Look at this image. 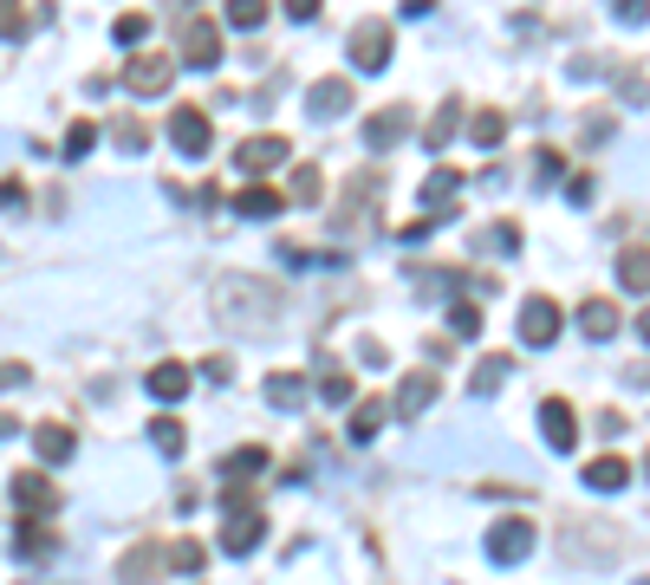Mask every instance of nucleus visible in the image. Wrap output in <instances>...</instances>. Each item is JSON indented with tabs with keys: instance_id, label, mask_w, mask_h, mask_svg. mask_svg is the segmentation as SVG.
I'll list each match as a JSON object with an SVG mask.
<instances>
[{
	"instance_id": "20e7f679",
	"label": "nucleus",
	"mask_w": 650,
	"mask_h": 585,
	"mask_svg": "<svg viewBox=\"0 0 650 585\" xmlns=\"http://www.w3.org/2000/svg\"><path fill=\"white\" fill-rule=\"evenodd\" d=\"M345 59H352V73H384L390 66V26L384 20H359L352 40H345Z\"/></svg>"
},
{
	"instance_id": "a211bd4d",
	"label": "nucleus",
	"mask_w": 650,
	"mask_h": 585,
	"mask_svg": "<svg viewBox=\"0 0 650 585\" xmlns=\"http://www.w3.org/2000/svg\"><path fill=\"white\" fill-rule=\"evenodd\" d=\"M430 404H436V371H410L397 384V417H423Z\"/></svg>"
},
{
	"instance_id": "39448f33",
	"label": "nucleus",
	"mask_w": 650,
	"mask_h": 585,
	"mask_svg": "<svg viewBox=\"0 0 650 585\" xmlns=\"http://www.w3.org/2000/svg\"><path fill=\"white\" fill-rule=\"evenodd\" d=\"M533 553V520L527 514H502L495 527H488V560L495 566H520Z\"/></svg>"
},
{
	"instance_id": "c756f323",
	"label": "nucleus",
	"mask_w": 650,
	"mask_h": 585,
	"mask_svg": "<svg viewBox=\"0 0 650 585\" xmlns=\"http://www.w3.org/2000/svg\"><path fill=\"white\" fill-rule=\"evenodd\" d=\"M507 365H514V358H482L475 377H469V390H475V397H495V390H502V377H507Z\"/></svg>"
},
{
	"instance_id": "a18cd8bd",
	"label": "nucleus",
	"mask_w": 650,
	"mask_h": 585,
	"mask_svg": "<svg viewBox=\"0 0 650 585\" xmlns=\"http://www.w3.org/2000/svg\"><path fill=\"white\" fill-rule=\"evenodd\" d=\"M7 437H20V417H7V410H0V442Z\"/></svg>"
},
{
	"instance_id": "0eeeda50",
	"label": "nucleus",
	"mask_w": 650,
	"mask_h": 585,
	"mask_svg": "<svg viewBox=\"0 0 650 585\" xmlns=\"http://www.w3.org/2000/svg\"><path fill=\"white\" fill-rule=\"evenodd\" d=\"M169 144L183 150V156H209V150H216L209 111H202V104H176V111H169Z\"/></svg>"
},
{
	"instance_id": "423d86ee",
	"label": "nucleus",
	"mask_w": 650,
	"mask_h": 585,
	"mask_svg": "<svg viewBox=\"0 0 650 585\" xmlns=\"http://www.w3.org/2000/svg\"><path fill=\"white\" fill-rule=\"evenodd\" d=\"M560 325H566V312L547 299V292H533V299H520V345H533V352H547L553 339H560Z\"/></svg>"
},
{
	"instance_id": "79ce46f5",
	"label": "nucleus",
	"mask_w": 650,
	"mask_h": 585,
	"mask_svg": "<svg viewBox=\"0 0 650 585\" xmlns=\"http://www.w3.org/2000/svg\"><path fill=\"white\" fill-rule=\"evenodd\" d=\"M26 377H33V371H26V365H0V390H20Z\"/></svg>"
},
{
	"instance_id": "f8f14e48",
	"label": "nucleus",
	"mask_w": 650,
	"mask_h": 585,
	"mask_svg": "<svg viewBox=\"0 0 650 585\" xmlns=\"http://www.w3.org/2000/svg\"><path fill=\"white\" fill-rule=\"evenodd\" d=\"M267 540V514L247 508V514H228V527H221V553H254Z\"/></svg>"
},
{
	"instance_id": "c85d7f7f",
	"label": "nucleus",
	"mask_w": 650,
	"mask_h": 585,
	"mask_svg": "<svg viewBox=\"0 0 650 585\" xmlns=\"http://www.w3.org/2000/svg\"><path fill=\"white\" fill-rule=\"evenodd\" d=\"M455 124H462V98H449V104L436 111V118H430V137H423V144H430V150H442L449 137H455Z\"/></svg>"
},
{
	"instance_id": "6e6552de",
	"label": "nucleus",
	"mask_w": 650,
	"mask_h": 585,
	"mask_svg": "<svg viewBox=\"0 0 650 585\" xmlns=\"http://www.w3.org/2000/svg\"><path fill=\"white\" fill-rule=\"evenodd\" d=\"M169 78H176V59H169V53H137V59L124 66V85H131L137 98H163Z\"/></svg>"
},
{
	"instance_id": "473e14b6",
	"label": "nucleus",
	"mask_w": 650,
	"mask_h": 585,
	"mask_svg": "<svg viewBox=\"0 0 650 585\" xmlns=\"http://www.w3.org/2000/svg\"><path fill=\"white\" fill-rule=\"evenodd\" d=\"M91 144H98V124H91V118H78L73 131H66V150H59V156H91Z\"/></svg>"
},
{
	"instance_id": "c03bdc74",
	"label": "nucleus",
	"mask_w": 650,
	"mask_h": 585,
	"mask_svg": "<svg viewBox=\"0 0 650 585\" xmlns=\"http://www.w3.org/2000/svg\"><path fill=\"white\" fill-rule=\"evenodd\" d=\"M612 7H618V13H625V20H631V26H638V20H645V0H612Z\"/></svg>"
},
{
	"instance_id": "f257e3e1",
	"label": "nucleus",
	"mask_w": 650,
	"mask_h": 585,
	"mask_svg": "<svg viewBox=\"0 0 650 585\" xmlns=\"http://www.w3.org/2000/svg\"><path fill=\"white\" fill-rule=\"evenodd\" d=\"M216 319L228 332H267L280 319V287L254 280V274H228L216 280Z\"/></svg>"
},
{
	"instance_id": "f704fd0d",
	"label": "nucleus",
	"mask_w": 650,
	"mask_h": 585,
	"mask_svg": "<svg viewBox=\"0 0 650 585\" xmlns=\"http://www.w3.org/2000/svg\"><path fill=\"white\" fill-rule=\"evenodd\" d=\"M0 40H26V0H0Z\"/></svg>"
},
{
	"instance_id": "ea45409f",
	"label": "nucleus",
	"mask_w": 650,
	"mask_h": 585,
	"mask_svg": "<svg viewBox=\"0 0 650 585\" xmlns=\"http://www.w3.org/2000/svg\"><path fill=\"white\" fill-rule=\"evenodd\" d=\"M488 247H520V228H514V221H495V228H488Z\"/></svg>"
},
{
	"instance_id": "f3484780",
	"label": "nucleus",
	"mask_w": 650,
	"mask_h": 585,
	"mask_svg": "<svg viewBox=\"0 0 650 585\" xmlns=\"http://www.w3.org/2000/svg\"><path fill=\"white\" fill-rule=\"evenodd\" d=\"M625 482H631V462H625V455H592V462H585V488H592V495H618Z\"/></svg>"
},
{
	"instance_id": "a19ab883",
	"label": "nucleus",
	"mask_w": 650,
	"mask_h": 585,
	"mask_svg": "<svg viewBox=\"0 0 650 585\" xmlns=\"http://www.w3.org/2000/svg\"><path fill=\"white\" fill-rule=\"evenodd\" d=\"M280 7H287V20L306 26V20H319V7H326V0H280Z\"/></svg>"
},
{
	"instance_id": "aec40b11",
	"label": "nucleus",
	"mask_w": 650,
	"mask_h": 585,
	"mask_svg": "<svg viewBox=\"0 0 650 585\" xmlns=\"http://www.w3.org/2000/svg\"><path fill=\"white\" fill-rule=\"evenodd\" d=\"M280 209H287V196L267 189V183H247V189L234 196V216H247V221H267V216H280Z\"/></svg>"
},
{
	"instance_id": "ddd939ff",
	"label": "nucleus",
	"mask_w": 650,
	"mask_h": 585,
	"mask_svg": "<svg viewBox=\"0 0 650 585\" xmlns=\"http://www.w3.org/2000/svg\"><path fill=\"white\" fill-rule=\"evenodd\" d=\"M417 124V111L410 104H390V111H377V118H364V150H390L404 131Z\"/></svg>"
},
{
	"instance_id": "1a4fd4ad",
	"label": "nucleus",
	"mask_w": 650,
	"mask_h": 585,
	"mask_svg": "<svg viewBox=\"0 0 650 585\" xmlns=\"http://www.w3.org/2000/svg\"><path fill=\"white\" fill-rule=\"evenodd\" d=\"M234 163H241V176H247V183H261L267 169H280V163H287V137H274V131H267V137H247V144L234 150Z\"/></svg>"
},
{
	"instance_id": "a878e982",
	"label": "nucleus",
	"mask_w": 650,
	"mask_h": 585,
	"mask_svg": "<svg viewBox=\"0 0 650 585\" xmlns=\"http://www.w3.org/2000/svg\"><path fill=\"white\" fill-rule=\"evenodd\" d=\"M169 573H209V547L202 540H176L169 547Z\"/></svg>"
},
{
	"instance_id": "f03ea898",
	"label": "nucleus",
	"mask_w": 650,
	"mask_h": 585,
	"mask_svg": "<svg viewBox=\"0 0 650 585\" xmlns=\"http://www.w3.org/2000/svg\"><path fill=\"white\" fill-rule=\"evenodd\" d=\"M221 20H209V13H189L183 20V59L176 66H196V73H216L221 66Z\"/></svg>"
},
{
	"instance_id": "bb28decb",
	"label": "nucleus",
	"mask_w": 650,
	"mask_h": 585,
	"mask_svg": "<svg viewBox=\"0 0 650 585\" xmlns=\"http://www.w3.org/2000/svg\"><path fill=\"white\" fill-rule=\"evenodd\" d=\"M384 410H390V404L364 397L359 410H352V442H371V437H377V430H384Z\"/></svg>"
},
{
	"instance_id": "4c0bfd02",
	"label": "nucleus",
	"mask_w": 650,
	"mask_h": 585,
	"mask_svg": "<svg viewBox=\"0 0 650 585\" xmlns=\"http://www.w3.org/2000/svg\"><path fill=\"white\" fill-rule=\"evenodd\" d=\"M111 137H118L124 150H144V144H150V131L137 124V118H124V124H111Z\"/></svg>"
},
{
	"instance_id": "412c9836",
	"label": "nucleus",
	"mask_w": 650,
	"mask_h": 585,
	"mask_svg": "<svg viewBox=\"0 0 650 585\" xmlns=\"http://www.w3.org/2000/svg\"><path fill=\"white\" fill-rule=\"evenodd\" d=\"M33 449H40V462H73L78 430L73 423H40V430H33Z\"/></svg>"
},
{
	"instance_id": "9d476101",
	"label": "nucleus",
	"mask_w": 650,
	"mask_h": 585,
	"mask_svg": "<svg viewBox=\"0 0 650 585\" xmlns=\"http://www.w3.org/2000/svg\"><path fill=\"white\" fill-rule=\"evenodd\" d=\"M540 437H547V449L573 455V442H579V417H573V404H566V397H547V404H540Z\"/></svg>"
},
{
	"instance_id": "6ab92c4d",
	"label": "nucleus",
	"mask_w": 650,
	"mask_h": 585,
	"mask_svg": "<svg viewBox=\"0 0 650 585\" xmlns=\"http://www.w3.org/2000/svg\"><path fill=\"white\" fill-rule=\"evenodd\" d=\"M13 553H20V560H46V553H59V527H46V520H20Z\"/></svg>"
},
{
	"instance_id": "9b49d317",
	"label": "nucleus",
	"mask_w": 650,
	"mask_h": 585,
	"mask_svg": "<svg viewBox=\"0 0 650 585\" xmlns=\"http://www.w3.org/2000/svg\"><path fill=\"white\" fill-rule=\"evenodd\" d=\"M156 573H169V547H156V540L131 547V553L118 560V580H124V585H150Z\"/></svg>"
},
{
	"instance_id": "4be33fe9",
	"label": "nucleus",
	"mask_w": 650,
	"mask_h": 585,
	"mask_svg": "<svg viewBox=\"0 0 650 585\" xmlns=\"http://www.w3.org/2000/svg\"><path fill=\"white\" fill-rule=\"evenodd\" d=\"M261 390H267V404H274V410H299V404H306V377H299V371H274Z\"/></svg>"
},
{
	"instance_id": "2eb2a0df",
	"label": "nucleus",
	"mask_w": 650,
	"mask_h": 585,
	"mask_svg": "<svg viewBox=\"0 0 650 585\" xmlns=\"http://www.w3.org/2000/svg\"><path fill=\"white\" fill-rule=\"evenodd\" d=\"M306 111H312V118H345V111H352V78H319V85L306 91Z\"/></svg>"
},
{
	"instance_id": "4468645a",
	"label": "nucleus",
	"mask_w": 650,
	"mask_h": 585,
	"mask_svg": "<svg viewBox=\"0 0 650 585\" xmlns=\"http://www.w3.org/2000/svg\"><path fill=\"white\" fill-rule=\"evenodd\" d=\"M144 390L156 404H183L189 397V365H176V358H163V365L144 371Z\"/></svg>"
},
{
	"instance_id": "58836bf2",
	"label": "nucleus",
	"mask_w": 650,
	"mask_h": 585,
	"mask_svg": "<svg viewBox=\"0 0 650 585\" xmlns=\"http://www.w3.org/2000/svg\"><path fill=\"white\" fill-rule=\"evenodd\" d=\"M319 397H326V404H352V377H339V371H332V377L319 384Z\"/></svg>"
},
{
	"instance_id": "7c9ffc66",
	"label": "nucleus",
	"mask_w": 650,
	"mask_h": 585,
	"mask_svg": "<svg viewBox=\"0 0 650 585\" xmlns=\"http://www.w3.org/2000/svg\"><path fill=\"white\" fill-rule=\"evenodd\" d=\"M618 280H625V287H631V292H645V287H650L645 247H625V254H618Z\"/></svg>"
},
{
	"instance_id": "cd10ccee",
	"label": "nucleus",
	"mask_w": 650,
	"mask_h": 585,
	"mask_svg": "<svg viewBox=\"0 0 650 585\" xmlns=\"http://www.w3.org/2000/svg\"><path fill=\"white\" fill-rule=\"evenodd\" d=\"M455 189H462V169H449V163H442V169H430V183H423V202H430V209H442Z\"/></svg>"
},
{
	"instance_id": "7ed1b4c3",
	"label": "nucleus",
	"mask_w": 650,
	"mask_h": 585,
	"mask_svg": "<svg viewBox=\"0 0 650 585\" xmlns=\"http://www.w3.org/2000/svg\"><path fill=\"white\" fill-rule=\"evenodd\" d=\"M7 495H13L20 520H46V514L59 508V488H53V475H46V468H20V475L7 482Z\"/></svg>"
},
{
	"instance_id": "e433bc0d",
	"label": "nucleus",
	"mask_w": 650,
	"mask_h": 585,
	"mask_svg": "<svg viewBox=\"0 0 650 585\" xmlns=\"http://www.w3.org/2000/svg\"><path fill=\"white\" fill-rule=\"evenodd\" d=\"M449 325H455L462 339H475V332H482V306H469V299H455V306H449Z\"/></svg>"
},
{
	"instance_id": "5701e85b",
	"label": "nucleus",
	"mask_w": 650,
	"mask_h": 585,
	"mask_svg": "<svg viewBox=\"0 0 650 585\" xmlns=\"http://www.w3.org/2000/svg\"><path fill=\"white\" fill-rule=\"evenodd\" d=\"M267 462H274L267 449H254V442H241V449H234V455L221 462V475H228V482H247V475H267Z\"/></svg>"
},
{
	"instance_id": "37998d69",
	"label": "nucleus",
	"mask_w": 650,
	"mask_h": 585,
	"mask_svg": "<svg viewBox=\"0 0 650 585\" xmlns=\"http://www.w3.org/2000/svg\"><path fill=\"white\" fill-rule=\"evenodd\" d=\"M20 196H26V189H20V183L7 176V183H0V209H20Z\"/></svg>"
},
{
	"instance_id": "b1692460",
	"label": "nucleus",
	"mask_w": 650,
	"mask_h": 585,
	"mask_svg": "<svg viewBox=\"0 0 650 585\" xmlns=\"http://www.w3.org/2000/svg\"><path fill=\"white\" fill-rule=\"evenodd\" d=\"M469 137H475V150H495L507 137V118L495 111V104H482V111L469 118Z\"/></svg>"
},
{
	"instance_id": "c9c22d12",
	"label": "nucleus",
	"mask_w": 650,
	"mask_h": 585,
	"mask_svg": "<svg viewBox=\"0 0 650 585\" xmlns=\"http://www.w3.org/2000/svg\"><path fill=\"white\" fill-rule=\"evenodd\" d=\"M144 33H150V13H118V26H111V40H118V46H137Z\"/></svg>"
},
{
	"instance_id": "393cba45",
	"label": "nucleus",
	"mask_w": 650,
	"mask_h": 585,
	"mask_svg": "<svg viewBox=\"0 0 650 585\" xmlns=\"http://www.w3.org/2000/svg\"><path fill=\"white\" fill-rule=\"evenodd\" d=\"M267 13H274V0H228V26H241V33H261Z\"/></svg>"
},
{
	"instance_id": "72a5a7b5",
	"label": "nucleus",
	"mask_w": 650,
	"mask_h": 585,
	"mask_svg": "<svg viewBox=\"0 0 650 585\" xmlns=\"http://www.w3.org/2000/svg\"><path fill=\"white\" fill-rule=\"evenodd\" d=\"M150 442H156L163 455H183V423H176V417H156V423H150Z\"/></svg>"
},
{
	"instance_id": "2f4dec72",
	"label": "nucleus",
	"mask_w": 650,
	"mask_h": 585,
	"mask_svg": "<svg viewBox=\"0 0 650 585\" xmlns=\"http://www.w3.org/2000/svg\"><path fill=\"white\" fill-rule=\"evenodd\" d=\"M319 196H326V176H319L312 163H299V169H293V202H319Z\"/></svg>"
},
{
	"instance_id": "dca6fc26",
	"label": "nucleus",
	"mask_w": 650,
	"mask_h": 585,
	"mask_svg": "<svg viewBox=\"0 0 650 585\" xmlns=\"http://www.w3.org/2000/svg\"><path fill=\"white\" fill-rule=\"evenodd\" d=\"M618 325H625V312H618L612 299H585V306H579V332H585V339L605 345V339H618Z\"/></svg>"
}]
</instances>
